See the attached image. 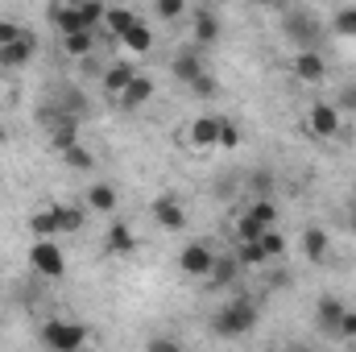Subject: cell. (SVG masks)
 <instances>
[{
  "label": "cell",
  "instance_id": "d4e9b609",
  "mask_svg": "<svg viewBox=\"0 0 356 352\" xmlns=\"http://www.w3.org/2000/svg\"><path fill=\"white\" fill-rule=\"evenodd\" d=\"M29 232H33V237H54V232H58V216H54V207L33 211V216H29Z\"/></svg>",
  "mask_w": 356,
  "mask_h": 352
},
{
  "label": "cell",
  "instance_id": "5bb4252c",
  "mask_svg": "<svg viewBox=\"0 0 356 352\" xmlns=\"http://www.w3.org/2000/svg\"><path fill=\"white\" fill-rule=\"evenodd\" d=\"M344 298H336V294H323L319 303H315V323L323 328V332H336V323L344 319Z\"/></svg>",
  "mask_w": 356,
  "mask_h": 352
},
{
  "label": "cell",
  "instance_id": "f6af8a7d",
  "mask_svg": "<svg viewBox=\"0 0 356 352\" xmlns=\"http://www.w3.org/2000/svg\"><path fill=\"white\" fill-rule=\"evenodd\" d=\"M353 228H356V211H353Z\"/></svg>",
  "mask_w": 356,
  "mask_h": 352
},
{
  "label": "cell",
  "instance_id": "3957f363",
  "mask_svg": "<svg viewBox=\"0 0 356 352\" xmlns=\"http://www.w3.org/2000/svg\"><path fill=\"white\" fill-rule=\"evenodd\" d=\"M29 262L38 273H46V278H63L67 273V257H63V249L54 245V237H38V245L29 249Z\"/></svg>",
  "mask_w": 356,
  "mask_h": 352
},
{
  "label": "cell",
  "instance_id": "52a82bcc",
  "mask_svg": "<svg viewBox=\"0 0 356 352\" xmlns=\"http://www.w3.org/2000/svg\"><path fill=\"white\" fill-rule=\"evenodd\" d=\"M286 38H290L298 50H319V25H315L311 17L290 13V17H286Z\"/></svg>",
  "mask_w": 356,
  "mask_h": 352
},
{
  "label": "cell",
  "instance_id": "e575fe53",
  "mask_svg": "<svg viewBox=\"0 0 356 352\" xmlns=\"http://www.w3.org/2000/svg\"><path fill=\"white\" fill-rule=\"evenodd\" d=\"M186 13V0H158V17L162 21H178Z\"/></svg>",
  "mask_w": 356,
  "mask_h": 352
},
{
  "label": "cell",
  "instance_id": "60d3db41",
  "mask_svg": "<svg viewBox=\"0 0 356 352\" xmlns=\"http://www.w3.org/2000/svg\"><path fill=\"white\" fill-rule=\"evenodd\" d=\"M286 286H290V273H286V269L269 273V290H286Z\"/></svg>",
  "mask_w": 356,
  "mask_h": 352
},
{
  "label": "cell",
  "instance_id": "8fae6325",
  "mask_svg": "<svg viewBox=\"0 0 356 352\" xmlns=\"http://www.w3.org/2000/svg\"><path fill=\"white\" fill-rule=\"evenodd\" d=\"M154 220H158V228L178 232V228H186V207L178 203L175 195H162V199L154 203Z\"/></svg>",
  "mask_w": 356,
  "mask_h": 352
},
{
  "label": "cell",
  "instance_id": "7402d4cb",
  "mask_svg": "<svg viewBox=\"0 0 356 352\" xmlns=\"http://www.w3.org/2000/svg\"><path fill=\"white\" fill-rule=\"evenodd\" d=\"M216 38H220V17L203 8V13L195 17V42H199V46H216Z\"/></svg>",
  "mask_w": 356,
  "mask_h": 352
},
{
  "label": "cell",
  "instance_id": "5b68a950",
  "mask_svg": "<svg viewBox=\"0 0 356 352\" xmlns=\"http://www.w3.org/2000/svg\"><path fill=\"white\" fill-rule=\"evenodd\" d=\"M33 50H38V38L25 29L21 38H13V42H4L0 46V71H17V67H25L29 58H33Z\"/></svg>",
  "mask_w": 356,
  "mask_h": 352
},
{
  "label": "cell",
  "instance_id": "7a4b0ae2",
  "mask_svg": "<svg viewBox=\"0 0 356 352\" xmlns=\"http://www.w3.org/2000/svg\"><path fill=\"white\" fill-rule=\"evenodd\" d=\"M42 344L54 352H75L88 344V332H83V323H71V319H50L46 328H42Z\"/></svg>",
  "mask_w": 356,
  "mask_h": 352
},
{
  "label": "cell",
  "instance_id": "74e56055",
  "mask_svg": "<svg viewBox=\"0 0 356 352\" xmlns=\"http://www.w3.org/2000/svg\"><path fill=\"white\" fill-rule=\"evenodd\" d=\"M336 108H340V112H356V83L340 88V95H336Z\"/></svg>",
  "mask_w": 356,
  "mask_h": 352
},
{
  "label": "cell",
  "instance_id": "d590c367",
  "mask_svg": "<svg viewBox=\"0 0 356 352\" xmlns=\"http://www.w3.org/2000/svg\"><path fill=\"white\" fill-rule=\"evenodd\" d=\"M216 88H220V83H216V75H207V71H203V75H199V79L191 83V91H195L199 99H207V95H216Z\"/></svg>",
  "mask_w": 356,
  "mask_h": 352
},
{
  "label": "cell",
  "instance_id": "ba28073f",
  "mask_svg": "<svg viewBox=\"0 0 356 352\" xmlns=\"http://www.w3.org/2000/svg\"><path fill=\"white\" fill-rule=\"evenodd\" d=\"M294 75H298L302 83L319 88V83L327 79V63H323V54H319V50H298V54H294Z\"/></svg>",
  "mask_w": 356,
  "mask_h": 352
},
{
  "label": "cell",
  "instance_id": "8d00e7d4",
  "mask_svg": "<svg viewBox=\"0 0 356 352\" xmlns=\"http://www.w3.org/2000/svg\"><path fill=\"white\" fill-rule=\"evenodd\" d=\"M332 336H340V340H356V311H344V319L336 323Z\"/></svg>",
  "mask_w": 356,
  "mask_h": 352
},
{
  "label": "cell",
  "instance_id": "b9f144b4",
  "mask_svg": "<svg viewBox=\"0 0 356 352\" xmlns=\"http://www.w3.org/2000/svg\"><path fill=\"white\" fill-rule=\"evenodd\" d=\"M149 352H178V340H149Z\"/></svg>",
  "mask_w": 356,
  "mask_h": 352
},
{
  "label": "cell",
  "instance_id": "603a6c76",
  "mask_svg": "<svg viewBox=\"0 0 356 352\" xmlns=\"http://www.w3.org/2000/svg\"><path fill=\"white\" fill-rule=\"evenodd\" d=\"M54 104H58L63 112H71V116H79V120H83V116L91 112L88 95H83L79 88H63V91H58V99H54Z\"/></svg>",
  "mask_w": 356,
  "mask_h": 352
},
{
  "label": "cell",
  "instance_id": "ab89813d",
  "mask_svg": "<svg viewBox=\"0 0 356 352\" xmlns=\"http://www.w3.org/2000/svg\"><path fill=\"white\" fill-rule=\"evenodd\" d=\"M249 186H253L257 195H269V191H273V175H269V170H257V175L249 178Z\"/></svg>",
  "mask_w": 356,
  "mask_h": 352
},
{
  "label": "cell",
  "instance_id": "277c9868",
  "mask_svg": "<svg viewBox=\"0 0 356 352\" xmlns=\"http://www.w3.org/2000/svg\"><path fill=\"white\" fill-rule=\"evenodd\" d=\"M307 129L315 133V137H340V129H344V112L336 108V104H311V112H307Z\"/></svg>",
  "mask_w": 356,
  "mask_h": 352
},
{
  "label": "cell",
  "instance_id": "1f68e13d",
  "mask_svg": "<svg viewBox=\"0 0 356 352\" xmlns=\"http://www.w3.org/2000/svg\"><path fill=\"white\" fill-rule=\"evenodd\" d=\"M332 29H336L340 38H356V8H340L336 21H332Z\"/></svg>",
  "mask_w": 356,
  "mask_h": 352
},
{
  "label": "cell",
  "instance_id": "4316f807",
  "mask_svg": "<svg viewBox=\"0 0 356 352\" xmlns=\"http://www.w3.org/2000/svg\"><path fill=\"white\" fill-rule=\"evenodd\" d=\"M236 262L241 265H266V249H261V241H241L236 245Z\"/></svg>",
  "mask_w": 356,
  "mask_h": 352
},
{
  "label": "cell",
  "instance_id": "484cf974",
  "mask_svg": "<svg viewBox=\"0 0 356 352\" xmlns=\"http://www.w3.org/2000/svg\"><path fill=\"white\" fill-rule=\"evenodd\" d=\"M54 216H58V232H79V228H83V207H67V203H58Z\"/></svg>",
  "mask_w": 356,
  "mask_h": 352
},
{
  "label": "cell",
  "instance_id": "ac0fdd59",
  "mask_svg": "<svg viewBox=\"0 0 356 352\" xmlns=\"http://www.w3.org/2000/svg\"><path fill=\"white\" fill-rule=\"evenodd\" d=\"M50 21H54V25H58L63 33H75V29H91L88 21L79 17V8H75L71 0H67V4H54V8H50Z\"/></svg>",
  "mask_w": 356,
  "mask_h": 352
},
{
  "label": "cell",
  "instance_id": "bcb514c9",
  "mask_svg": "<svg viewBox=\"0 0 356 352\" xmlns=\"http://www.w3.org/2000/svg\"><path fill=\"white\" fill-rule=\"evenodd\" d=\"M0 137H4V133H0Z\"/></svg>",
  "mask_w": 356,
  "mask_h": 352
},
{
  "label": "cell",
  "instance_id": "6da1fadb",
  "mask_svg": "<svg viewBox=\"0 0 356 352\" xmlns=\"http://www.w3.org/2000/svg\"><path fill=\"white\" fill-rule=\"evenodd\" d=\"M257 328V303L253 298H232L228 307H220L216 315H211V332L220 336V340H241V336H249Z\"/></svg>",
  "mask_w": 356,
  "mask_h": 352
},
{
  "label": "cell",
  "instance_id": "8992f818",
  "mask_svg": "<svg viewBox=\"0 0 356 352\" xmlns=\"http://www.w3.org/2000/svg\"><path fill=\"white\" fill-rule=\"evenodd\" d=\"M216 262V253L203 245V241H191L182 253H178V269L186 273V278H207V269Z\"/></svg>",
  "mask_w": 356,
  "mask_h": 352
},
{
  "label": "cell",
  "instance_id": "4fadbf2b",
  "mask_svg": "<svg viewBox=\"0 0 356 352\" xmlns=\"http://www.w3.org/2000/svg\"><path fill=\"white\" fill-rule=\"evenodd\" d=\"M120 46H124V50H133V54H149V50H154V29L137 17V21L120 33Z\"/></svg>",
  "mask_w": 356,
  "mask_h": 352
},
{
  "label": "cell",
  "instance_id": "d6a6232c",
  "mask_svg": "<svg viewBox=\"0 0 356 352\" xmlns=\"http://www.w3.org/2000/svg\"><path fill=\"white\" fill-rule=\"evenodd\" d=\"M220 145H224V150H236V145H241V129H236V120H228V116H220Z\"/></svg>",
  "mask_w": 356,
  "mask_h": 352
},
{
  "label": "cell",
  "instance_id": "f35d334b",
  "mask_svg": "<svg viewBox=\"0 0 356 352\" xmlns=\"http://www.w3.org/2000/svg\"><path fill=\"white\" fill-rule=\"evenodd\" d=\"M21 33H25V29H21L13 17H0V46H4V42H13V38H21Z\"/></svg>",
  "mask_w": 356,
  "mask_h": 352
},
{
  "label": "cell",
  "instance_id": "44dd1931",
  "mask_svg": "<svg viewBox=\"0 0 356 352\" xmlns=\"http://www.w3.org/2000/svg\"><path fill=\"white\" fill-rule=\"evenodd\" d=\"M133 75H137V71H133L129 63H116V67H108V71H104V91H108V95H120V91L133 83Z\"/></svg>",
  "mask_w": 356,
  "mask_h": 352
},
{
  "label": "cell",
  "instance_id": "ffe728a7",
  "mask_svg": "<svg viewBox=\"0 0 356 352\" xmlns=\"http://www.w3.org/2000/svg\"><path fill=\"white\" fill-rule=\"evenodd\" d=\"M63 50L71 58H88L95 50V29H75V33H63Z\"/></svg>",
  "mask_w": 356,
  "mask_h": 352
},
{
  "label": "cell",
  "instance_id": "4dcf8cb0",
  "mask_svg": "<svg viewBox=\"0 0 356 352\" xmlns=\"http://www.w3.org/2000/svg\"><path fill=\"white\" fill-rule=\"evenodd\" d=\"M257 241H261V249H266V257H282V253H286V237H282L277 228H266V232H261Z\"/></svg>",
  "mask_w": 356,
  "mask_h": 352
},
{
  "label": "cell",
  "instance_id": "7bdbcfd3",
  "mask_svg": "<svg viewBox=\"0 0 356 352\" xmlns=\"http://www.w3.org/2000/svg\"><path fill=\"white\" fill-rule=\"evenodd\" d=\"M269 4H286V0H269Z\"/></svg>",
  "mask_w": 356,
  "mask_h": 352
},
{
  "label": "cell",
  "instance_id": "f1b7e54d",
  "mask_svg": "<svg viewBox=\"0 0 356 352\" xmlns=\"http://www.w3.org/2000/svg\"><path fill=\"white\" fill-rule=\"evenodd\" d=\"M71 4L79 8V17L88 21L91 29H95V25L104 21V13H108V4H104V0H71Z\"/></svg>",
  "mask_w": 356,
  "mask_h": 352
},
{
  "label": "cell",
  "instance_id": "30bf717a",
  "mask_svg": "<svg viewBox=\"0 0 356 352\" xmlns=\"http://www.w3.org/2000/svg\"><path fill=\"white\" fill-rule=\"evenodd\" d=\"M241 269L245 265L236 262V257H228V253H216V262L207 269V286L211 290H224V286H236V278H241Z\"/></svg>",
  "mask_w": 356,
  "mask_h": 352
},
{
  "label": "cell",
  "instance_id": "cb8c5ba5",
  "mask_svg": "<svg viewBox=\"0 0 356 352\" xmlns=\"http://www.w3.org/2000/svg\"><path fill=\"white\" fill-rule=\"evenodd\" d=\"M302 253H307L311 262H323V257H327V232H323V228H307V232H302Z\"/></svg>",
  "mask_w": 356,
  "mask_h": 352
},
{
  "label": "cell",
  "instance_id": "f546056e",
  "mask_svg": "<svg viewBox=\"0 0 356 352\" xmlns=\"http://www.w3.org/2000/svg\"><path fill=\"white\" fill-rule=\"evenodd\" d=\"M245 211H249V216H253V220H257L261 228H273V224H277V207L269 203L266 195H261V199H257L253 207H245Z\"/></svg>",
  "mask_w": 356,
  "mask_h": 352
},
{
  "label": "cell",
  "instance_id": "9a60e30c",
  "mask_svg": "<svg viewBox=\"0 0 356 352\" xmlns=\"http://www.w3.org/2000/svg\"><path fill=\"white\" fill-rule=\"evenodd\" d=\"M170 75H175L178 83H186V88H191V83L203 75V58H199L195 50H178L175 63H170Z\"/></svg>",
  "mask_w": 356,
  "mask_h": 352
},
{
  "label": "cell",
  "instance_id": "d6986e66",
  "mask_svg": "<svg viewBox=\"0 0 356 352\" xmlns=\"http://www.w3.org/2000/svg\"><path fill=\"white\" fill-rule=\"evenodd\" d=\"M133 21H137V13H133V8H120V4H112V8L104 13V25H108V38H112L116 46H120V33H124V29H129Z\"/></svg>",
  "mask_w": 356,
  "mask_h": 352
},
{
  "label": "cell",
  "instance_id": "ee69618b",
  "mask_svg": "<svg viewBox=\"0 0 356 352\" xmlns=\"http://www.w3.org/2000/svg\"><path fill=\"white\" fill-rule=\"evenodd\" d=\"M353 195H356V178H353Z\"/></svg>",
  "mask_w": 356,
  "mask_h": 352
},
{
  "label": "cell",
  "instance_id": "83f0119b",
  "mask_svg": "<svg viewBox=\"0 0 356 352\" xmlns=\"http://www.w3.org/2000/svg\"><path fill=\"white\" fill-rule=\"evenodd\" d=\"M63 162H67L71 170H91V166H95V158H91V154H88V150H83V145H79V141L63 150Z\"/></svg>",
  "mask_w": 356,
  "mask_h": 352
},
{
  "label": "cell",
  "instance_id": "7c38bea8",
  "mask_svg": "<svg viewBox=\"0 0 356 352\" xmlns=\"http://www.w3.org/2000/svg\"><path fill=\"white\" fill-rule=\"evenodd\" d=\"M104 249H108L112 257H129V253L137 249V237H133V228H129L124 220H112V228H108V237H104Z\"/></svg>",
  "mask_w": 356,
  "mask_h": 352
},
{
  "label": "cell",
  "instance_id": "e0dca14e",
  "mask_svg": "<svg viewBox=\"0 0 356 352\" xmlns=\"http://www.w3.org/2000/svg\"><path fill=\"white\" fill-rule=\"evenodd\" d=\"M116 203H120V195H116V186H112V182H95V186H88V207H91V211L112 216V211H116Z\"/></svg>",
  "mask_w": 356,
  "mask_h": 352
},
{
  "label": "cell",
  "instance_id": "2e32d148",
  "mask_svg": "<svg viewBox=\"0 0 356 352\" xmlns=\"http://www.w3.org/2000/svg\"><path fill=\"white\" fill-rule=\"evenodd\" d=\"M149 95H154V79H145V75H133V83L120 91L116 99H120V108H124V112H137V108H141Z\"/></svg>",
  "mask_w": 356,
  "mask_h": 352
},
{
  "label": "cell",
  "instance_id": "9c48e42d",
  "mask_svg": "<svg viewBox=\"0 0 356 352\" xmlns=\"http://www.w3.org/2000/svg\"><path fill=\"white\" fill-rule=\"evenodd\" d=\"M186 137H191L195 150H216V145H220V116H211V112H207V116H195Z\"/></svg>",
  "mask_w": 356,
  "mask_h": 352
},
{
  "label": "cell",
  "instance_id": "836d02e7",
  "mask_svg": "<svg viewBox=\"0 0 356 352\" xmlns=\"http://www.w3.org/2000/svg\"><path fill=\"white\" fill-rule=\"evenodd\" d=\"M261 232H266V228H261V224H257V220H253L249 211H245V216L236 220V241H257Z\"/></svg>",
  "mask_w": 356,
  "mask_h": 352
}]
</instances>
